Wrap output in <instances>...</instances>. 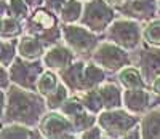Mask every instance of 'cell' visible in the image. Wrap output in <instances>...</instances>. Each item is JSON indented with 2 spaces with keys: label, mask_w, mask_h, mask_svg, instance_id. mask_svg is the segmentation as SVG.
I'll return each instance as SVG.
<instances>
[{
  "label": "cell",
  "mask_w": 160,
  "mask_h": 139,
  "mask_svg": "<svg viewBox=\"0 0 160 139\" xmlns=\"http://www.w3.org/2000/svg\"><path fill=\"white\" fill-rule=\"evenodd\" d=\"M118 78L122 82V85L127 88H144V78L142 75L133 67H125L120 71Z\"/></svg>",
  "instance_id": "18"
},
{
  "label": "cell",
  "mask_w": 160,
  "mask_h": 139,
  "mask_svg": "<svg viewBox=\"0 0 160 139\" xmlns=\"http://www.w3.org/2000/svg\"><path fill=\"white\" fill-rule=\"evenodd\" d=\"M99 94H101L104 107H108V109H115L118 106H122L123 102V96L114 83H104L99 88Z\"/></svg>",
  "instance_id": "14"
},
{
  "label": "cell",
  "mask_w": 160,
  "mask_h": 139,
  "mask_svg": "<svg viewBox=\"0 0 160 139\" xmlns=\"http://www.w3.org/2000/svg\"><path fill=\"white\" fill-rule=\"evenodd\" d=\"M122 11L133 18L148 19L155 13V0H127Z\"/></svg>",
  "instance_id": "11"
},
{
  "label": "cell",
  "mask_w": 160,
  "mask_h": 139,
  "mask_svg": "<svg viewBox=\"0 0 160 139\" xmlns=\"http://www.w3.org/2000/svg\"><path fill=\"white\" fill-rule=\"evenodd\" d=\"M95 117L93 115H90V114H87L85 110L83 112H80V114H77L74 118H72V123H74V127L78 130V131H83V130H87V128H90L93 123H95Z\"/></svg>",
  "instance_id": "26"
},
{
  "label": "cell",
  "mask_w": 160,
  "mask_h": 139,
  "mask_svg": "<svg viewBox=\"0 0 160 139\" xmlns=\"http://www.w3.org/2000/svg\"><path fill=\"white\" fill-rule=\"evenodd\" d=\"M8 74H7V66H2V88H7Z\"/></svg>",
  "instance_id": "32"
},
{
  "label": "cell",
  "mask_w": 160,
  "mask_h": 139,
  "mask_svg": "<svg viewBox=\"0 0 160 139\" xmlns=\"http://www.w3.org/2000/svg\"><path fill=\"white\" fill-rule=\"evenodd\" d=\"M93 59L109 71H118V69L128 66L130 62V58L123 47L120 48V45L114 43V42L112 43H101L93 54Z\"/></svg>",
  "instance_id": "4"
},
{
  "label": "cell",
  "mask_w": 160,
  "mask_h": 139,
  "mask_svg": "<svg viewBox=\"0 0 160 139\" xmlns=\"http://www.w3.org/2000/svg\"><path fill=\"white\" fill-rule=\"evenodd\" d=\"M102 128H88L85 133H82V137H101L102 136Z\"/></svg>",
  "instance_id": "31"
},
{
  "label": "cell",
  "mask_w": 160,
  "mask_h": 139,
  "mask_svg": "<svg viewBox=\"0 0 160 139\" xmlns=\"http://www.w3.org/2000/svg\"><path fill=\"white\" fill-rule=\"evenodd\" d=\"M151 104V96L146 93L142 88H128L123 93V106L130 110V112H142L148 109Z\"/></svg>",
  "instance_id": "9"
},
{
  "label": "cell",
  "mask_w": 160,
  "mask_h": 139,
  "mask_svg": "<svg viewBox=\"0 0 160 139\" xmlns=\"http://www.w3.org/2000/svg\"><path fill=\"white\" fill-rule=\"evenodd\" d=\"M21 32V27H19V22L15 19V18H7L3 16V21H2V37H13Z\"/></svg>",
  "instance_id": "27"
},
{
  "label": "cell",
  "mask_w": 160,
  "mask_h": 139,
  "mask_svg": "<svg viewBox=\"0 0 160 139\" xmlns=\"http://www.w3.org/2000/svg\"><path fill=\"white\" fill-rule=\"evenodd\" d=\"M66 98H68V90H66L64 85H59L55 91L47 96V106L50 109H58V107L62 106Z\"/></svg>",
  "instance_id": "24"
},
{
  "label": "cell",
  "mask_w": 160,
  "mask_h": 139,
  "mask_svg": "<svg viewBox=\"0 0 160 139\" xmlns=\"http://www.w3.org/2000/svg\"><path fill=\"white\" fill-rule=\"evenodd\" d=\"M74 128H75L74 123H71L68 117H64L61 114H50L42 122V134L48 137L72 136V133L75 131Z\"/></svg>",
  "instance_id": "8"
},
{
  "label": "cell",
  "mask_w": 160,
  "mask_h": 139,
  "mask_svg": "<svg viewBox=\"0 0 160 139\" xmlns=\"http://www.w3.org/2000/svg\"><path fill=\"white\" fill-rule=\"evenodd\" d=\"M83 62H72L66 69H62V80L71 90H83Z\"/></svg>",
  "instance_id": "13"
},
{
  "label": "cell",
  "mask_w": 160,
  "mask_h": 139,
  "mask_svg": "<svg viewBox=\"0 0 160 139\" xmlns=\"http://www.w3.org/2000/svg\"><path fill=\"white\" fill-rule=\"evenodd\" d=\"M104 82V72L96 64H87L83 74V90H91Z\"/></svg>",
  "instance_id": "17"
},
{
  "label": "cell",
  "mask_w": 160,
  "mask_h": 139,
  "mask_svg": "<svg viewBox=\"0 0 160 139\" xmlns=\"http://www.w3.org/2000/svg\"><path fill=\"white\" fill-rule=\"evenodd\" d=\"M62 35L68 47L72 51L80 53V54L91 51V48H95L98 43L96 35L90 32L88 27H83V26H64Z\"/></svg>",
  "instance_id": "5"
},
{
  "label": "cell",
  "mask_w": 160,
  "mask_h": 139,
  "mask_svg": "<svg viewBox=\"0 0 160 139\" xmlns=\"http://www.w3.org/2000/svg\"><path fill=\"white\" fill-rule=\"evenodd\" d=\"M26 3H29V5H40V3H42V0H26Z\"/></svg>",
  "instance_id": "35"
},
{
  "label": "cell",
  "mask_w": 160,
  "mask_h": 139,
  "mask_svg": "<svg viewBox=\"0 0 160 139\" xmlns=\"http://www.w3.org/2000/svg\"><path fill=\"white\" fill-rule=\"evenodd\" d=\"M2 136L3 137H29L34 136L29 128L22 127V125H10V127H5L2 130Z\"/></svg>",
  "instance_id": "25"
},
{
  "label": "cell",
  "mask_w": 160,
  "mask_h": 139,
  "mask_svg": "<svg viewBox=\"0 0 160 139\" xmlns=\"http://www.w3.org/2000/svg\"><path fill=\"white\" fill-rule=\"evenodd\" d=\"M82 99H83L82 102L85 104V107L88 110H91V112H99L104 107L99 90H87V93H83V96H82Z\"/></svg>",
  "instance_id": "21"
},
{
  "label": "cell",
  "mask_w": 160,
  "mask_h": 139,
  "mask_svg": "<svg viewBox=\"0 0 160 139\" xmlns=\"http://www.w3.org/2000/svg\"><path fill=\"white\" fill-rule=\"evenodd\" d=\"M152 90H154V93H158V94H160V75L154 78V83H152Z\"/></svg>",
  "instance_id": "33"
},
{
  "label": "cell",
  "mask_w": 160,
  "mask_h": 139,
  "mask_svg": "<svg viewBox=\"0 0 160 139\" xmlns=\"http://www.w3.org/2000/svg\"><path fill=\"white\" fill-rule=\"evenodd\" d=\"M74 59V54L71 50H68L66 47H55L50 51L45 53L43 56V62L48 69H58V71H62L66 69L71 61Z\"/></svg>",
  "instance_id": "10"
},
{
  "label": "cell",
  "mask_w": 160,
  "mask_h": 139,
  "mask_svg": "<svg viewBox=\"0 0 160 139\" xmlns=\"http://www.w3.org/2000/svg\"><path fill=\"white\" fill-rule=\"evenodd\" d=\"M144 38L148 43H151L154 47H160V19H154L146 26Z\"/></svg>",
  "instance_id": "22"
},
{
  "label": "cell",
  "mask_w": 160,
  "mask_h": 139,
  "mask_svg": "<svg viewBox=\"0 0 160 139\" xmlns=\"http://www.w3.org/2000/svg\"><path fill=\"white\" fill-rule=\"evenodd\" d=\"M66 2H68V0H47L45 3H47V7H48L50 10H53V11H61Z\"/></svg>",
  "instance_id": "30"
},
{
  "label": "cell",
  "mask_w": 160,
  "mask_h": 139,
  "mask_svg": "<svg viewBox=\"0 0 160 139\" xmlns=\"http://www.w3.org/2000/svg\"><path fill=\"white\" fill-rule=\"evenodd\" d=\"M142 137H160V110L148 114L142 118Z\"/></svg>",
  "instance_id": "16"
},
{
  "label": "cell",
  "mask_w": 160,
  "mask_h": 139,
  "mask_svg": "<svg viewBox=\"0 0 160 139\" xmlns=\"http://www.w3.org/2000/svg\"><path fill=\"white\" fill-rule=\"evenodd\" d=\"M61 13V18L64 22H74L77 19H80V15H82V3L78 0H68L64 3Z\"/></svg>",
  "instance_id": "19"
},
{
  "label": "cell",
  "mask_w": 160,
  "mask_h": 139,
  "mask_svg": "<svg viewBox=\"0 0 160 139\" xmlns=\"http://www.w3.org/2000/svg\"><path fill=\"white\" fill-rule=\"evenodd\" d=\"M109 5H114V7H118V5H122V3H125L127 0H106Z\"/></svg>",
  "instance_id": "34"
},
{
  "label": "cell",
  "mask_w": 160,
  "mask_h": 139,
  "mask_svg": "<svg viewBox=\"0 0 160 139\" xmlns=\"http://www.w3.org/2000/svg\"><path fill=\"white\" fill-rule=\"evenodd\" d=\"M10 75L13 82L18 83L19 87H24L28 90H35L37 82L42 75V66H40V62H26L22 59H18L11 66Z\"/></svg>",
  "instance_id": "7"
},
{
  "label": "cell",
  "mask_w": 160,
  "mask_h": 139,
  "mask_svg": "<svg viewBox=\"0 0 160 139\" xmlns=\"http://www.w3.org/2000/svg\"><path fill=\"white\" fill-rule=\"evenodd\" d=\"M5 106H8L7 117L11 122L26 125H35L43 112V101L40 96L16 87L8 91V102Z\"/></svg>",
  "instance_id": "1"
},
{
  "label": "cell",
  "mask_w": 160,
  "mask_h": 139,
  "mask_svg": "<svg viewBox=\"0 0 160 139\" xmlns=\"http://www.w3.org/2000/svg\"><path fill=\"white\" fill-rule=\"evenodd\" d=\"M141 71L146 78H155L160 75V51L142 50L141 53Z\"/></svg>",
  "instance_id": "12"
},
{
  "label": "cell",
  "mask_w": 160,
  "mask_h": 139,
  "mask_svg": "<svg viewBox=\"0 0 160 139\" xmlns=\"http://www.w3.org/2000/svg\"><path fill=\"white\" fill-rule=\"evenodd\" d=\"M19 54L26 59H35L42 54V43L32 35L22 37L19 42Z\"/></svg>",
  "instance_id": "15"
},
{
  "label": "cell",
  "mask_w": 160,
  "mask_h": 139,
  "mask_svg": "<svg viewBox=\"0 0 160 139\" xmlns=\"http://www.w3.org/2000/svg\"><path fill=\"white\" fill-rule=\"evenodd\" d=\"M109 37L123 48H135L139 42V27L135 21L118 19L109 26Z\"/></svg>",
  "instance_id": "6"
},
{
  "label": "cell",
  "mask_w": 160,
  "mask_h": 139,
  "mask_svg": "<svg viewBox=\"0 0 160 139\" xmlns=\"http://www.w3.org/2000/svg\"><path fill=\"white\" fill-rule=\"evenodd\" d=\"M99 127L108 131L109 136H125L138 123V118L125 110H108L98 117Z\"/></svg>",
  "instance_id": "2"
},
{
  "label": "cell",
  "mask_w": 160,
  "mask_h": 139,
  "mask_svg": "<svg viewBox=\"0 0 160 139\" xmlns=\"http://www.w3.org/2000/svg\"><path fill=\"white\" fill-rule=\"evenodd\" d=\"M59 87V83L55 77V74H51V72H45L40 75L38 82H37V91L40 94H43V96H48L50 93H53L56 88Z\"/></svg>",
  "instance_id": "20"
},
{
  "label": "cell",
  "mask_w": 160,
  "mask_h": 139,
  "mask_svg": "<svg viewBox=\"0 0 160 139\" xmlns=\"http://www.w3.org/2000/svg\"><path fill=\"white\" fill-rule=\"evenodd\" d=\"M32 22L35 26H40L42 29H51V27H56V19L51 13L45 11V10H38L34 13Z\"/></svg>",
  "instance_id": "23"
},
{
  "label": "cell",
  "mask_w": 160,
  "mask_h": 139,
  "mask_svg": "<svg viewBox=\"0 0 160 139\" xmlns=\"http://www.w3.org/2000/svg\"><path fill=\"white\" fill-rule=\"evenodd\" d=\"M114 19V10L106 0H91L85 5L82 24L90 31H104V27Z\"/></svg>",
  "instance_id": "3"
},
{
  "label": "cell",
  "mask_w": 160,
  "mask_h": 139,
  "mask_svg": "<svg viewBox=\"0 0 160 139\" xmlns=\"http://www.w3.org/2000/svg\"><path fill=\"white\" fill-rule=\"evenodd\" d=\"M26 0H11L10 2V11L11 15H15L18 18H24L28 15V5L24 3Z\"/></svg>",
  "instance_id": "29"
},
{
  "label": "cell",
  "mask_w": 160,
  "mask_h": 139,
  "mask_svg": "<svg viewBox=\"0 0 160 139\" xmlns=\"http://www.w3.org/2000/svg\"><path fill=\"white\" fill-rule=\"evenodd\" d=\"M15 58V42H2V64L8 66L10 61Z\"/></svg>",
  "instance_id": "28"
}]
</instances>
